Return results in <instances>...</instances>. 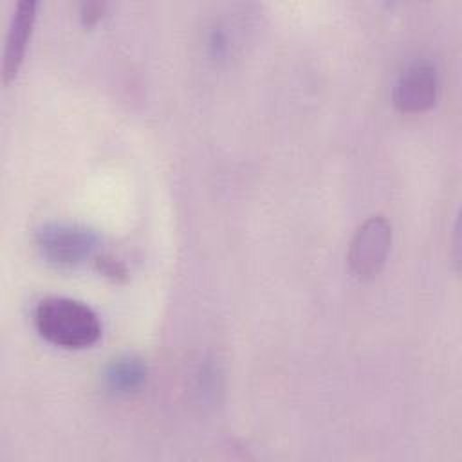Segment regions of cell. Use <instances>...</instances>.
<instances>
[{
    "label": "cell",
    "instance_id": "cell-1",
    "mask_svg": "<svg viewBox=\"0 0 462 462\" xmlns=\"http://www.w3.org/2000/svg\"><path fill=\"white\" fill-rule=\"evenodd\" d=\"M38 334L61 348H87L101 336L97 314L83 301L51 296L42 300L32 314Z\"/></svg>",
    "mask_w": 462,
    "mask_h": 462
},
{
    "label": "cell",
    "instance_id": "cell-2",
    "mask_svg": "<svg viewBox=\"0 0 462 462\" xmlns=\"http://www.w3.org/2000/svg\"><path fill=\"white\" fill-rule=\"evenodd\" d=\"M392 245V226L383 215L368 217L354 233L348 265L356 278L372 280L383 269Z\"/></svg>",
    "mask_w": 462,
    "mask_h": 462
},
{
    "label": "cell",
    "instance_id": "cell-3",
    "mask_svg": "<svg viewBox=\"0 0 462 462\" xmlns=\"http://www.w3.org/2000/svg\"><path fill=\"white\" fill-rule=\"evenodd\" d=\"M36 244L49 262L58 265H76L94 253L97 236L94 231L79 226L49 224L38 231Z\"/></svg>",
    "mask_w": 462,
    "mask_h": 462
},
{
    "label": "cell",
    "instance_id": "cell-4",
    "mask_svg": "<svg viewBox=\"0 0 462 462\" xmlns=\"http://www.w3.org/2000/svg\"><path fill=\"white\" fill-rule=\"evenodd\" d=\"M439 96V72L428 60H415L404 67L393 85V105L402 112H424Z\"/></svg>",
    "mask_w": 462,
    "mask_h": 462
},
{
    "label": "cell",
    "instance_id": "cell-5",
    "mask_svg": "<svg viewBox=\"0 0 462 462\" xmlns=\"http://www.w3.org/2000/svg\"><path fill=\"white\" fill-rule=\"evenodd\" d=\"M36 2L20 0L11 14L5 45H4V61H2V79L9 83L20 70V65L25 56V49L36 22Z\"/></svg>",
    "mask_w": 462,
    "mask_h": 462
},
{
    "label": "cell",
    "instance_id": "cell-6",
    "mask_svg": "<svg viewBox=\"0 0 462 462\" xmlns=\"http://www.w3.org/2000/svg\"><path fill=\"white\" fill-rule=\"evenodd\" d=\"M146 379V366L134 356L114 359L106 370V383L117 393H130L137 390Z\"/></svg>",
    "mask_w": 462,
    "mask_h": 462
},
{
    "label": "cell",
    "instance_id": "cell-7",
    "mask_svg": "<svg viewBox=\"0 0 462 462\" xmlns=\"http://www.w3.org/2000/svg\"><path fill=\"white\" fill-rule=\"evenodd\" d=\"M103 11H105V4H99V2H87V4H81L79 18H81L83 25L90 27V25H94L96 22L101 20Z\"/></svg>",
    "mask_w": 462,
    "mask_h": 462
},
{
    "label": "cell",
    "instance_id": "cell-8",
    "mask_svg": "<svg viewBox=\"0 0 462 462\" xmlns=\"http://www.w3.org/2000/svg\"><path fill=\"white\" fill-rule=\"evenodd\" d=\"M97 267H99V271H103L105 274L114 276V278L123 276V274L126 273L125 267H123L117 260H114V258H110V256H101V258L97 260Z\"/></svg>",
    "mask_w": 462,
    "mask_h": 462
}]
</instances>
